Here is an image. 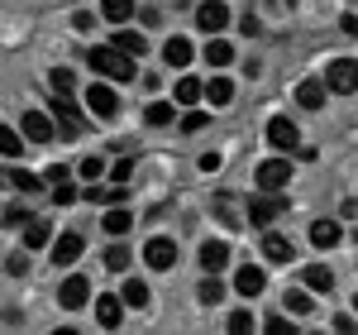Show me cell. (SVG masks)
Returning a JSON list of instances; mask_svg holds the SVG:
<instances>
[{
    "mask_svg": "<svg viewBox=\"0 0 358 335\" xmlns=\"http://www.w3.org/2000/svg\"><path fill=\"white\" fill-rule=\"evenodd\" d=\"M86 62H91V72L96 77H106V82H134V62L124 48H115V43H96V48H86Z\"/></svg>",
    "mask_w": 358,
    "mask_h": 335,
    "instance_id": "obj_1",
    "label": "cell"
},
{
    "mask_svg": "<svg viewBox=\"0 0 358 335\" xmlns=\"http://www.w3.org/2000/svg\"><path fill=\"white\" fill-rule=\"evenodd\" d=\"M325 82H330V91H339V96H354L358 91V62L354 57H334L330 67H325Z\"/></svg>",
    "mask_w": 358,
    "mask_h": 335,
    "instance_id": "obj_2",
    "label": "cell"
},
{
    "mask_svg": "<svg viewBox=\"0 0 358 335\" xmlns=\"http://www.w3.org/2000/svg\"><path fill=\"white\" fill-rule=\"evenodd\" d=\"M86 111L101 115V120H110V115L120 111V96H115V86H110V82H91V86H86Z\"/></svg>",
    "mask_w": 358,
    "mask_h": 335,
    "instance_id": "obj_3",
    "label": "cell"
},
{
    "mask_svg": "<svg viewBox=\"0 0 358 335\" xmlns=\"http://www.w3.org/2000/svg\"><path fill=\"white\" fill-rule=\"evenodd\" d=\"M268 144H273L277 153H292V149L301 144V135H296V125H292L287 115H273V120H268Z\"/></svg>",
    "mask_w": 358,
    "mask_h": 335,
    "instance_id": "obj_4",
    "label": "cell"
},
{
    "mask_svg": "<svg viewBox=\"0 0 358 335\" xmlns=\"http://www.w3.org/2000/svg\"><path fill=\"white\" fill-rule=\"evenodd\" d=\"M292 182V163L287 158H268V163H258V187L263 192H282Z\"/></svg>",
    "mask_w": 358,
    "mask_h": 335,
    "instance_id": "obj_5",
    "label": "cell"
},
{
    "mask_svg": "<svg viewBox=\"0 0 358 335\" xmlns=\"http://www.w3.org/2000/svg\"><path fill=\"white\" fill-rule=\"evenodd\" d=\"M53 120L62 125V135H82L86 130V120H82V111L72 106V96H57V91H53Z\"/></svg>",
    "mask_w": 358,
    "mask_h": 335,
    "instance_id": "obj_6",
    "label": "cell"
},
{
    "mask_svg": "<svg viewBox=\"0 0 358 335\" xmlns=\"http://www.w3.org/2000/svg\"><path fill=\"white\" fill-rule=\"evenodd\" d=\"M143 264H148V268H172V264H177V245H172L167 235H153V240L143 245Z\"/></svg>",
    "mask_w": 358,
    "mask_h": 335,
    "instance_id": "obj_7",
    "label": "cell"
},
{
    "mask_svg": "<svg viewBox=\"0 0 358 335\" xmlns=\"http://www.w3.org/2000/svg\"><path fill=\"white\" fill-rule=\"evenodd\" d=\"M86 297H91L86 273H67V278H62V292H57V302H62L67 311H77V307H86Z\"/></svg>",
    "mask_w": 358,
    "mask_h": 335,
    "instance_id": "obj_8",
    "label": "cell"
},
{
    "mask_svg": "<svg viewBox=\"0 0 358 335\" xmlns=\"http://www.w3.org/2000/svg\"><path fill=\"white\" fill-rule=\"evenodd\" d=\"M282 206H287L282 196H253V201H248V221L258 225V230H268V225L282 216Z\"/></svg>",
    "mask_w": 358,
    "mask_h": 335,
    "instance_id": "obj_9",
    "label": "cell"
},
{
    "mask_svg": "<svg viewBox=\"0 0 358 335\" xmlns=\"http://www.w3.org/2000/svg\"><path fill=\"white\" fill-rule=\"evenodd\" d=\"M325 91H330L325 77H306V82L296 86V106H301V111H320V106H325Z\"/></svg>",
    "mask_w": 358,
    "mask_h": 335,
    "instance_id": "obj_10",
    "label": "cell"
},
{
    "mask_svg": "<svg viewBox=\"0 0 358 335\" xmlns=\"http://www.w3.org/2000/svg\"><path fill=\"white\" fill-rule=\"evenodd\" d=\"M82 249H86V240L67 230V235H57V240H53V264H57V268H67V264L82 259Z\"/></svg>",
    "mask_w": 358,
    "mask_h": 335,
    "instance_id": "obj_11",
    "label": "cell"
},
{
    "mask_svg": "<svg viewBox=\"0 0 358 335\" xmlns=\"http://www.w3.org/2000/svg\"><path fill=\"white\" fill-rule=\"evenodd\" d=\"M268 287V273L258 268V264H244L239 273H234V292H244V297H258Z\"/></svg>",
    "mask_w": 358,
    "mask_h": 335,
    "instance_id": "obj_12",
    "label": "cell"
},
{
    "mask_svg": "<svg viewBox=\"0 0 358 335\" xmlns=\"http://www.w3.org/2000/svg\"><path fill=\"white\" fill-rule=\"evenodd\" d=\"M196 25L206 29V34H220V29L229 25V10H224L220 0H206V5L196 10Z\"/></svg>",
    "mask_w": 358,
    "mask_h": 335,
    "instance_id": "obj_13",
    "label": "cell"
},
{
    "mask_svg": "<svg viewBox=\"0 0 358 335\" xmlns=\"http://www.w3.org/2000/svg\"><path fill=\"white\" fill-rule=\"evenodd\" d=\"M24 135H29L34 144H48V139L57 135L53 115H43V111H29V115H24Z\"/></svg>",
    "mask_w": 358,
    "mask_h": 335,
    "instance_id": "obj_14",
    "label": "cell"
},
{
    "mask_svg": "<svg viewBox=\"0 0 358 335\" xmlns=\"http://www.w3.org/2000/svg\"><path fill=\"white\" fill-rule=\"evenodd\" d=\"M124 307H129L124 297H96V321H101L106 331H115V326L124 321Z\"/></svg>",
    "mask_w": 358,
    "mask_h": 335,
    "instance_id": "obj_15",
    "label": "cell"
},
{
    "mask_svg": "<svg viewBox=\"0 0 358 335\" xmlns=\"http://www.w3.org/2000/svg\"><path fill=\"white\" fill-rule=\"evenodd\" d=\"M224 264H229V245H224V240H206V245H201V268H206V273H220Z\"/></svg>",
    "mask_w": 358,
    "mask_h": 335,
    "instance_id": "obj_16",
    "label": "cell"
},
{
    "mask_svg": "<svg viewBox=\"0 0 358 335\" xmlns=\"http://www.w3.org/2000/svg\"><path fill=\"white\" fill-rule=\"evenodd\" d=\"M5 182H10L15 192H38L48 177H38V172H29V168H20V163H10L5 168Z\"/></svg>",
    "mask_w": 358,
    "mask_h": 335,
    "instance_id": "obj_17",
    "label": "cell"
},
{
    "mask_svg": "<svg viewBox=\"0 0 358 335\" xmlns=\"http://www.w3.org/2000/svg\"><path fill=\"white\" fill-rule=\"evenodd\" d=\"M192 57H196L192 39H167V43H163V62H167V67H187Z\"/></svg>",
    "mask_w": 358,
    "mask_h": 335,
    "instance_id": "obj_18",
    "label": "cell"
},
{
    "mask_svg": "<svg viewBox=\"0 0 358 335\" xmlns=\"http://www.w3.org/2000/svg\"><path fill=\"white\" fill-rule=\"evenodd\" d=\"M263 254H268V264H292L296 259V245L282 240V235H263Z\"/></svg>",
    "mask_w": 358,
    "mask_h": 335,
    "instance_id": "obj_19",
    "label": "cell"
},
{
    "mask_svg": "<svg viewBox=\"0 0 358 335\" xmlns=\"http://www.w3.org/2000/svg\"><path fill=\"white\" fill-rule=\"evenodd\" d=\"M339 240H344V230H339L334 221H315L310 225V245H315V249H334Z\"/></svg>",
    "mask_w": 358,
    "mask_h": 335,
    "instance_id": "obj_20",
    "label": "cell"
},
{
    "mask_svg": "<svg viewBox=\"0 0 358 335\" xmlns=\"http://www.w3.org/2000/svg\"><path fill=\"white\" fill-rule=\"evenodd\" d=\"M201 96H206V86L196 82V77H182V82L172 86V101H177V106H187V111H192Z\"/></svg>",
    "mask_w": 358,
    "mask_h": 335,
    "instance_id": "obj_21",
    "label": "cell"
},
{
    "mask_svg": "<svg viewBox=\"0 0 358 335\" xmlns=\"http://www.w3.org/2000/svg\"><path fill=\"white\" fill-rule=\"evenodd\" d=\"M110 43H115V48H124L129 57H143V53H148V39H143V34H134V29H120Z\"/></svg>",
    "mask_w": 358,
    "mask_h": 335,
    "instance_id": "obj_22",
    "label": "cell"
},
{
    "mask_svg": "<svg viewBox=\"0 0 358 335\" xmlns=\"http://www.w3.org/2000/svg\"><path fill=\"white\" fill-rule=\"evenodd\" d=\"M301 278H306V287H310V292H330V287H334V273L325 268V264H310V268H301Z\"/></svg>",
    "mask_w": 358,
    "mask_h": 335,
    "instance_id": "obj_23",
    "label": "cell"
},
{
    "mask_svg": "<svg viewBox=\"0 0 358 335\" xmlns=\"http://www.w3.org/2000/svg\"><path fill=\"white\" fill-rule=\"evenodd\" d=\"M86 201H91V206H96V201H101V206H120V201H124V182H115V187H96V182H91V187H86Z\"/></svg>",
    "mask_w": 358,
    "mask_h": 335,
    "instance_id": "obj_24",
    "label": "cell"
},
{
    "mask_svg": "<svg viewBox=\"0 0 358 335\" xmlns=\"http://www.w3.org/2000/svg\"><path fill=\"white\" fill-rule=\"evenodd\" d=\"M120 297H124V302H129L134 311H143V307H148V282H143V278H124Z\"/></svg>",
    "mask_w": 358,
    "mask_h": 335,
    "instance_id": "obj_25",
    "label": "cell"
},
{
    "mask_svg": "<svg viewBox=\"0 0 358 335\" xmlns=\"http://www.w3.org/2000/svg\"><path fill=\"white\" fill-rule=\"evenodd\" d=\"M196 297H201L206 307H220V302H224V282L215 278V273H206V278H201V287H196Z\"/></svg>",
    "mask_w": 358,
    "mask_h": 335,
    "instance_id": "obj_26",
    "label": "cell"
},
{
    "mask_svg": "<svg viewBox=\"0 0 358 335\" xmlns=\"http://www.w3.org/2000/svg\"><path fill=\"white\" fill-rule=\"evenodd\" d=\"M206 62H210V67H229V62H234V43L210 39V43H206Z\"/></svg>",
    "mask_w": 358,
    "mask_h": 335,
    "instance_id": "obj_27",
    "label": "cell"
},
{
    "mask_svg": "<svg viewBox=\"0 0 358 335\" xmlns=\"http://www.w3.org/2000/svg\"><path fill=\"white\" fill-rule=\"evenodd\" d=\"M206 96H210V106H229L234 101V82L229 77H210L206 82Z\"/></svg>",
    "mask_w": 358,
    "mask_h": 335,
    "instance_id": "obj_28",
    "label": "cell"
},
{
    "mask_svg": "<svg viewBox=\"0 0 358 335\" xmlns=\"http://www.w3.org/2000/svg\"><path fill=\"white\" fill-rule=\"evenodd\" d=\"M101 15L110 25H124V20H134V0H101Z\"/></svg>",
    "mask_w": 358,
    "mask_h": 335,
    "instance_id": "obj_29",
    "label": "cell"
},
{
    "mask_svg": "<svg viewBox=\"0 0 358 335\" xmlns=\"http://www.w3.org/2000/svg\"><path fill=\"white\" fill-rule=\"evenodd\" d=\"M143 120H148L153 130H163V125H172V120H177V111H172V101H153V106L143 111Z\"/></svg>",
    "mask_w": 358,
    "mask_h": 335,
    "instance_id": "obj_30",
    "label": "cell"
},
{
    "mask_svg": "<svg viewBox=\"0 0 358 335\" xmlns=\"http://www.w3.org/2000/svg\"><path fill=\"white\" fill-rule=\"evenodd\" d=\"M48 240H53V230H48V221H29V225H24V245H29V249H43Z\"/></svg>",
    "mask_w": 358,
    "mask_h": 335,
    "instance_id": "obj_31",
    "label": "cell"
},
{
    "mask_svg": "<svg viewBox=\"0 0 358 335\" xmlns=\"http://www.w3.org/2000/svg\"><path fill=\"white\" fill-rule=\"evenodd\" d=\"M129 225H134V216H129V211H124V206H115L110 216H106V235H124V230H129Z\"/></svg>",
    "mask_w": 358,
    "mask_h": 335,
    "instance_id": "obj_32",
    "label": "cell"
},
{
    "mask_svg": "<svg viewBox=\"0 0 358 335\" xmlns=\"http://www.w3.org/2000/svg\"><path fill=\"white\" fill-rule=\"evenodd\" d=\"M0 153H5V158H24V149H20V135H15L10 125H0Z\"/></svg>",
    "mask_w": 358,
    "mask_h": 335,
    "instance_id": "obj_33",
    "label": "cell"
},
{
    "mask_svg": "<svg viewBox=\"0 0 358 335\" xmlns=\"http://www.w3.org/2000/svg\"><path fill=\"white\" fill-rule=\"evenodd\" d=\"M48 91H57V96H72V72H67V67H53V72H48Z\"/></svg>",
    "mask_w": 358,
    "mask_h": 335,
    "instance_id": "obj_34",
    "label": "cell"
},
{
    "mask_svg": "<svg viewBox=\"0 0 358 335\" xmlns=\"http://www.w3.org/2000/svg\"><path fill=\"white\" fill-rule=\"evenodd\" d=\"M282 307L292 311V316H310V287H306V292H287V302H282Z\"/></svg>",
    "mask_w": 358,
    "mask_h": 335,
    "instance_id": "obj_35",
    "label": "cell"
},
{
    "mask_svg": "<svg viewBox=\"0 0 358 335\" xmlns=\"http://www.w3.org/2000/svg\"><path fill=\"white\" fill-rule=\"evenodd\" d=\"M206 125H210V115H206V111H196V106H192L187 115H182V130H187V135H196V130H206Z\"/></svg>",
    "mask_w": 358,
    "mask_h": 335,
    "instance_id": "obj_36",
    "label": "cell"
},
{
    "mask_svg": "<svg viewBox=\"0 0 358 335\" xmlns=\"http://www.w3.org/2000/svg\"><path fill=\"white\" fill-rule=\"evenodd\" d=\"M20 225H29V211L10 201V206H5V230H20Z\"/></svg>",
    "mask_w": 358,
    "mask_h": 335,
    "instance_id": "obj_37",
    "label": "cell"
},
{
    "mask_svg": "<svg viewBox=\"0 0 358 335\" xmlns=\"http://www.w3.org/2000/svg\"><path fill=\"white\" fill-rule=\"evenodd\" d=\"M77 172H82L86 182H101V172H106V158H82V168H77Z\"/></svg>",
    "mask_w": 358,
    "mask_h": 335,
    "instance_id": "obj_38",
    "label": "cell"
},
{
    "mask_svg": "<svg viewBox=\"0 0 358 335\" xmlns=\"http://www.w3.org/2000/svg\"><path fill=\"white\" fill-rule=\"evenodd\" d=\"M106 268H115V273H120V268H129V249H124V245L106 249Z\"/></svg>",
    "mask_w": 358,
    "mask_h": 335,
    "instance_id": "obj_39",
    "label": "cell"
},
{
    "mask_svg": "<svg viewBox=\"0 0 358 335\" xmlns=\"http://www.w3.org/2000/svg\"><path fill=\"white\" fill-rule=\"evenodd\" d=\"M77 192H72V182H53V206H72Z\"/></svg>",
    "mask_w": 358,
    "mask_h": 335,
    "instance_id": "obj_40",
    "label": "cell"
},
{
    "mask_svg": "<svg viewBox=\"0 0 358 335\" xmlns=\"http://www.w3.org/2000/svg\"><path fill=\"white\" fill-rule=\"evenodd\" d=\"M5 273H10V278H24V273H29V259H24V254H10V259H5Z\"/></svg>",
    "mask_w": 358,
    "mask_h": 335,
    "instance_id": "obj_41",
    "label": "cell"
},
{
    "mask_svg": "<svg viewBox=\"0 0 358 335\" xmlns=\"http://www.w3.org/2000/svg\"><path fill=\"white\" fill-rule=\"evenodd\" d=\"M110 177H115V182H129V177H134V158H120V163H110Z\"/></svg>",
    "mask_w": 358,
    "mask_h": 335,
    "instance_id": "obj_42",
    "label": "cell"
},
{
    "mask_svg": "<svg viewBox=\"0 0 358 335\" xmlns=\"http://www.w3.org/2000/svg\"><path fill=\"white\" fill-rule=\"evenodd\" d=\"M229 331H234V335H248V331H253V316H248V311H234V316H229Z\"/></svg>",
    "mask_w": 358,
    "mask_h": 335,
    "instance_id": "obj_43",
    "label": "cell"
},
{
    "mask_svg": "<svg viewBox=\"0 0 358 335\" xmlns=\"http://www.w3.org/2000/svg\"><path fill=\"white\" fill-rule=\"evenodd\" d=\"M268 335H296V326H292L287 316H273V321H268Z\"/></svg>",
    "mask_w": 358,
    "mask_h": 335,
    "instance_id": "obj_44",
    "label": "cell"
},
{
    "mask_svg": "<svg viewBox=\"0 0 358 335\" xmlns=\"http://www.w3.org/2000/svg\"><path fill=\"white\" fill-rule=\"evenodd\" d=\"M67 172H72V168H67V163H53V168H48V172H43V177H48V187H53V182H67Z\"/></svg>",
    "mask_w": 358,
    "mask_h": 335,
    "instance_id": "obj_45",
    "label": "cell"
},
{
    "mask_svg": "<svg viewBox=\"0 0 358 335\" xmlns=\"http://www.w3.org/2000/svg\"><path fill=\"white\" fill-rule=\"evenodd\" d=\"M220 163H224L220 153H201V172H220Z\"/></svg>",
    "mask_w": 358,
    "mask_h": 335,
    "instance_id": "obj_46",
    "label": "cell"
},
{
    "mask_svg": "<svg viewBox=\"0 0 358 335\" xmlns=\"http://www.w3.org/2000/svg\"><path fill=\"white\" fill-rule=\"evenodd\" d=\"M334 331H339V335H354V331H358L354 316H334Z\"/></svg>",
    "mask_w": 358,
    "mask_h": 335,
    "instance_id": "obj_47",
    "label": "cell"
},
{
    "mask_svg": "<svg viewBox=\"0 0 358 335\" xmlns=\"http://www.w3.org/2000/svg\"><path fill=\"white\" fill-rule=\"evenodd\" d=\"M239 29H244L248 39H253V34H258V29H263V25H258V15H244V20H239Z\"/></svg>",
    "mask_w": 358,
    "mask_h": 335,
    "instance_id": "obj_48",
    "label": "cell"
},
{
    "mask_svg": "<svg viewBox=\"0 0 358 335\" xmlns=\"http://www.w3.org/2000/svg\"><path fill=\"white\" fill-rule=\"evenodd\" d=\"M344 34H354V39H358V15H344Z\"/></svg>",
    "mask_w": 358,
    "mask_h": 335,
    "instance_id": "obj_49",
    "label": "cell"
},
{
    "mask_svg": "<svg viewBox=\"0 0 358 335\" xmlns=\"http://www.w3.org/2000/svg\"><path fill=\"white\" fill-rule=\"evenodd\" d=\"M354 245H358V230H354Z\"/></svg>",
    "mask_w": 358,
    "mask_h": 335,
    "instance_id": "obj_50",
    "label": "cell"
},
{
    "mask_svg": "<svg viewBox=\"0 0 358 335\" xmlns=\"http://www.w3.org/2000/svg\"><path fill=\"white\" fill-rule=\"evenodd\" d=\"M354 311H358V297H354Z\"/></svg>",
    "mask_w": 358,
    "mask_h": 335,
    "instance_id": "obj_51",
    "label": "cell"
},
{
    "mask_svg": "<svg viewBox=\"0 0 358 335\" xmlns=\"http://www.w3.org/2000/svg\"><path fill=\"white\" fill-rule=\"evenodd\" d=\"M287 5H296V0H287Z\"/></svg>",
    "mask_w": 358,
    "mask_h": 335,
    "instance_id": "obj_52",
    "label": "cell"
}]
</instances>
